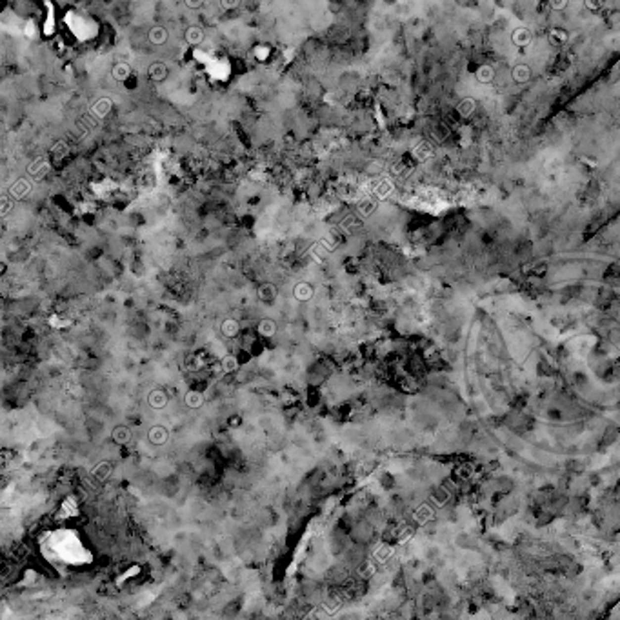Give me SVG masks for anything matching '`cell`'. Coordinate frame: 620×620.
Masks as SVG:
<instances>
[{
	"label": "cell",
	"instance_id": "cell-6",
	"mask_svg": "<svg viewBox=\"0 0 620 620\" xmlns=\"http://www.w3.org/2000/svg\"><path fill=\"white\" fill-rule=\"evenodd\" d=\"M295 296L298 300H309L311 296H313V289H311V286L306 284V282H300V284L295 287Z\"/></svg>",
	"mask_w": 620,
	"mask_h": 620
},
{
	"label": "cell",
	"instance_id": "cell-4",
	"mask_svg": "<svg viewBox=\"0 0 620 620\" xmlns=\"http://www.w3.org/2000/svg\"><path fill=\"white\" fill-rule=\"evenodd\" d=\"M475 77H477L478 82L487 84V82H491V80L495 79V69H493L491 66H480L478 69H477Z\"/></svg>",
	"mask_w": 620,
	"mask_h": 620
},
{
	"label": "cell",
	"instance_id": "cell-3",
	"mask_svg": "<svg viewBox=\"0 0 620 620\" xmlns=\"http://www.w3.org/2000/svg\"><path fill=\"white\" fill-rule=\"evenodd\" d=\"M111 438L115 444L124 446V444H128V442L131 440V429H129L128 426H117L111 433Z\"/></svg>",
	"mask_w": 620,
	"mask_h": 620
},
{
	"label": "cell",
	"instance_id": "cell-8",
	"mask_svg": "<svg viewBox=\"0 0 620 620\" xmlns=\"http://www.w3.org/2000/svg\"><path fill=\"white\" fill-rule=\"evenodd\" d=\"M529 40H531V35H529V31H525V29H519V31L513 33V42L517 46H527Z\"/></svg>",
	"mask_w": 620,
	"mask_h": 620
},
{
	"label": "cell",
	"instance_id": "cell-11",
	"mask_svg": "<svg viewBox=\"0 0 620 620\" xmlns=\"http://www.w3.org/2000/svg\"><path fill=\"white\" fill-rule=\"evenodd\" d=\"M275 330H277V328H275V324L271 322V320H264L262 324H260V333H262V335H266V336L273 335Z\"/></svg>",
	"mask_w": 620,
	"mask_h": 620
},
{
	"label": "cell",
	"instance_id": "cell-14",
	"mask_svg": "<svg viewBox=\"0 0 620 620\" xmlns=\"http://www.w3.org/2000/svg\"><path fill=\"white\" fill-rule=\"evenodd\" d=\"M568 6V2H557V4H553V7H557V9H564V7Z\"/></svg>",
	"mask_w": 620,
	"mask_h": 620
},
{
	"label": "cell",
	"instance_id": "cell-2",
	"mask_svg": "<svg viewBox=\"0 0 620 620\" xmlns=\"http://www.w3.org/2000/svg\"><path fill=\"white\" fill-rule=\"evenodd\" d=\"M147 440H149L153 446H164V444L169 440L168 429H166L164 426H153V428L147 431Z\"/></svg>",
	"mask_w": 620,
	"mask_h": 620
},
{
	"label": "cell",
	"instance_id": "cell-7",
	"mask_svg": "<svg viewBox=\"0 0 620 620\" xmlns=\"http://www.w3.org/2000/svg\"><path fill=\"white\" fill-rule=\"evenodd\" d=\"M149 404L155 409H160V408H164V406L168 404V397L164 395V391H158V389H157V391H153L149 395Z\"/></svg>",
	"mask_w": 620,
	"mask_h": 620
},
{
	"label": "cell",
	"instance_id": "cell-1",
	"mask_svg": "<svg viewBox=\"0 0 620 620\" xmlns=\"http://www.w3.org/2000/svg\"><path fill=\"white\" fill-rule=\"evenodd\" d=\"M91 475L96 482H107L113 475V464L109 460H102L91 470Z\"/></svg>",
	"mask_w": 620,
	"mask_h": 620
},
{
	"label": "cell",
	"instance_id": "cell-10",
	"mask_svg": "<svg viewBox=\"0 0 620 620\" xmlns=\"http://www.w3.org/2000/svg\"><path fill=\"white\" fill-rule=\"evenodd\" d=\"M473 109H475V104H473V100H464L462 104L458 106V111L462 113L464 117H470Z\"/></svg>",
	"mask_w": 620,
	"mask_h": 620
},
{
	"label": "cell",
	"instance_id": "cell-13",
	"mask_svg": "<svg viewBox=\"0 0 620 620\" xmlns=\"http://www.w3.org/2000/svg\"><path fill=\"white\" fill-rule=\"evenodd\" d=\"M224 368H226V369H235L237 368V362L233 360V358H229V360L226 358V360H224Z\"/></svg>",
	"mask_w": 620,
	"mask_h": 620
},
{
	"label": "cell",
	"instance_id": "cell-5",
	"mask_svg": "<svg viewBox=\"0 0 620 620\" xmlns=\"http://www.w3.org/2000/svg\"><path fill=\"white\" fill-rule=\"evenodd\" d=\"M529 77H531V71H529V67L527 66L519 64V66L513 67V79L517 80V82H527Z\"/></svg>",
	"mask_w": 620,
	"mask_h": 620
},
{
	"label": "cell",
	"instance_id": "cell-12",
	"mask_svg": "<svg viewBox=\"0 0 620 620\" xmlns=\"http://www.w3.org/2000/svg\"><path fill=\"white\" fill-rule=\"evenodd\" d=\"M186 402H188L190 408H198V406L202 404V397L198 395V393H190L188 398H186Z\"/></svg>",
	"mask_w": 620,
	"mask_h": 620
},
{
	"label": "cell",
	"instance_id": "cell-9",
	"mask_svg": "<svg viewBox=\"0 0 620 620\" xmlns=\"http://www.w3.org/2000/svg\"><path fill=\"white\" fill-rule=\"evenodd\" d=\"M375 207H377V200L375 198H366L358 204V209L364 213V215H371L375 211Z\"/></svg>",
	"mask_w": 620,
	"mask_h": 620
}]
</instances>
